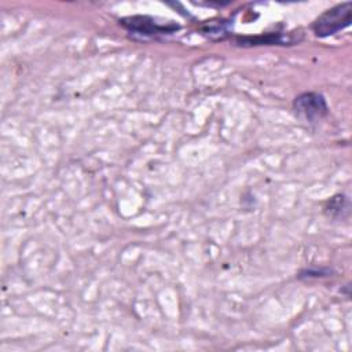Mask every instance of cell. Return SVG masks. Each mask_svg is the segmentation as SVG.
I'll return each instance as SVG.
<instances>
[{
    "label": "cell",
    "mask_w": 352,
    "mask_h": 352,
    "mask_svg": "<svg viewBox=\"0 0 352 352\" xmlns=\"http://www.w3.org/2000/svg\"><path fill=\"white\" fill-rule=\"evenodd\" d=\"M202 33L210 38H213V34H216L217 36L216 40H221L228 33V25H227V22H223V21H220L217 23L209 22L205 26H202Z\"/></svg>",
    "instance_id": "8992f818"
},
{
    "label": "cell",
    "mask_w": 352,
    "mask_h": 352,
    "mask_svg": "<svg viewBox=\"0 0 352 352\" xmlns=\"http://www.w3.org/2000/svg\"><path fill=\"white\" fill-rule=\"evenodd\" d=\"M120 25L125 28L133 36H139L142 38H155L158 36H166L175 33L180 26L173 23L172 21L166 23H160L151 16L146 15H135L120 19Z\"/></svg>",
    "instance_id": "7a4b0ae2"
},
{
    "label": "cell",
    "mask_w": 352,
    "mask_h": 352,
    "mask_svg": "<svg viewBox=\"0 0 352 352\" xmlns=\"http://www.w3.org/2000/svg\"><path fill=\"white\" fill-rule=\"evenodd\" d=\"M348 208H349V202L346 199V197L338 194V195H334L329 202L327 205L324 206V212L327 216L330 217H340L342 216V210L348 212Z\"/></svg>",
    "instance_id": "5b68a950"
},
{
    "label": "cell",
    "mask_w": 352,
    "mask_h": 352,
    "mask_svg": "<svg viewBox=\"0 0 352 352\" xmlns=\"http://www.w3.org/2000/svg\"><path fill=\"white\" fill-rule=\"evenodd\" d=\"M293 110L301 121L314 124L327 114L329 107L323 95L318 92H304L294 99Z\"/></svg>",
    "instance_id": "3957f363"
},
{
    "label": "cell",
    "mask_w": 352,
    "mask_h": 352,
    "mask_svg": "<svg viewBox=\"0 0 352 352\" xmlns=\"http://www.w3.org/2000/svg\"><path fill=\"white\" fill-rule=\"evenodd\" d=\"M298 40H296L293 37V34L289 36H283L280 33H275V34H265V36H254V37H236V44L242 45V47H250V45H290L293 43H296Z\"/></svg>",
    "instance_id": "277c9868"
},
{
    "label": "cell",
    "mask_w": 352,
    "mask_h": 352,
    "mask_svg": "<svg viewBox=\"0 0 352 352\" xmlns=\"http://www.w3.org/2000/svg\"><path fill=\"white\" fill-rule=\"evenodd\" d=\"M351 19H352V3L345 1L334 6L333 8L319 15L312 23V30L318 37H327L349 26Z\"/></svg>",
    "instance_id": "6da1fadb"
}]
</instances>
